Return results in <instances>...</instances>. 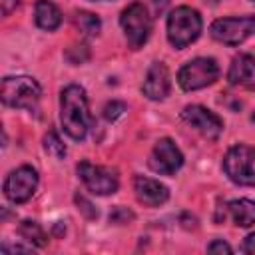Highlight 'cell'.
Segmentation results:
<instances>
[{
  "mask_svg": "<svg viewBox=\"0 0 255 255\" xmlns=\"http://www.w3.org/2000/svg\"><path fill=\"white\" fill-rule=\"evenodd\" d=\"M211 36L227 46H239L249 36L255 34V14L251 16H229V18H217L211 28Z\"/></svg>",
  "mask_w": 255,
  "mask_h": 255,
  "instance_id": "52a82bcc",
  "label": "cell"
},
{
  "mask_svg": "<svg viewBox=\"0 0 255 255\" xmlns=\"http://www.w3.org/2000/svg\"><path fill=\"white\" fill-rule=\"evenodd\" d=\"M60 122L62 129L76 141L84 139L90 126H92V116L88 108V98L86 90L82 86L70 84L62 90L60 94Z\"/></svg>",
  "mask_w": 255,
  "mask_h": 255,
  "instance_id": "6da1fadb",
  "label": "cell"
},
{
  "mask_svg": "<svg viewBox=\"0 0 255 255\" xmlns=\"http://www.w3.org/2000/svg\"><path fill=\"white\" fill-rule=\"evenodd\" d=\"M169 88H171V82H169V70L163 62H153L145 74V80H143V86H141V92L143 96H147L149 100H165L167 94H169Z\"/></svg>",
  "mask_w": 255,
  "mask_h": 255,
  "instance_id": "7c38bea8",
  "label": "cell"
},
{
  "mask_svg": "<svg viewBox=\"0 0 255 255\" xmlns=\"http://www.w3.org/2000/svg\"><path fill=\"white\" fill-rule=\"evenodd\" d=\"M42 98L40 84L30 76H6L2 80V102L16 110H36Z\"/></svg>",
  "mask_w": 255,
  "mask_h": 255,
  "instance_id": "3957f363",
  "label": "cell"
},
{
  "mask_svg": "<svg viewBox=\"0 0 255 255\" xmlns=\"http://www.w3.org/2000/svg\"><path fill=\"white\" fill-rule=\"evenodd\" d=\"M18 233H20L26 241H30V245H34V247H44V245L48 243V237H46L44 229L40 227V223L30 221V219H26V221L20 223Z\"/></svg>",
  "mask_w": 255,
  "mask_h": 255,
  "instance_id": "e0dca14e",
  "label": "cell"
},
{
  "mask_svg": "<svg viewBox=\"0 0 255 255\" xmlns=\"http://www.w3.org/2000/svg\"><path fill=\"white\" fill-rule=\"evenodd\" d=\"M225 175L237 185H255V147L237 143L223 157Z\"/></svg>",
  "mask_w": 255,
  "mask_h": 255,
  "instance_id": "277c9868",
  "label": "cell"
},
{
  "mask_svg": "<svg viewBox=\"0 0 255 255\" xmlns=\"http://www.w3.org/2000/svg\"><path fill=\"white\" fill-rule=\"evenodd\" d=\"M207 251H209V253H231L233 249H231V245L225 243L223 239H215V241H211V243L207 245Z\"/></svg>",
  "mask_w": 255,
  "mask_h": 255,
  "instance_id": "44dd1931",
  "label": "cell"
},
{
  "mask_svg": "<svg viewBox=\"0 0 255 255\" xmlns=\"http://www.w3.org/2000/svg\"><path fill=\"white\" fill-rule=\"evenodd\" d=\"M76 201L84 205V207H80V209H82L88 217H96V215H98V211H96V209H92V203H90V201H86L84 197H76Z\"/></svg>",
  "mask_w": 255,
  "mask_h": 255,
  "instance_id": "cb8c5ba5",
  "label": "cell"
},
{
  "mask_svg": "<svg viewBox=\"0 0 255 255\" xmlns=\"http://www.w3.org/2000/svg\"><path fill=\"white\" fill-rule=\"evenodd\" d=\"M124 112H126V104H124V102H110V104H106V108H104V118L110 120V122H114V120H118Z\"/></svg>",
  "mask_w": 255,
  "mask_h": 255,
  "instance_id": "ffe728a7",
  "label": "cell"
},
{
  "mask_svg": "<svg viewBox=\"0 0 255 255\" xmlns=\"http://www.w3.org/2000/svg\"><path fill=\"white\" fill-rule=\"evenodd\" d=\"M120 24L131 50H139L151 34V16L141 2L129 4L120 16Z\"/></svg>",
  "mask_w": 255,
  "mask_h": 255,
  "instance_id": "5b68a950",
  "label": "cell"
},
{
  "mask_svg": "<svg viewBox=\"0 0 255 255\" xmlns=\"http://www.w3.org/2000/svg\"><path fill=\"white\" fill-rule=\"evenodd\" d=\"M181 120L185 124H189L193 129H197L207 139H217L223 131V120L215 112H211L199 104L185 106L181 112Z\"/></svg>",
  "mask_w": 255,
  "mask_h": 255,
  "instance_id": "30bf717a",
  "label": "cell"
},
{
  "mask_svg": "<svg viewBox=\"0 0 255 255\" xmlns=\"http://www.w3.org/2000/svg\"><path fill=\"white\" fill-rule=\"evenodd\" d=\"M2 251H4V253H6V251H32V245H30V247H24V245H12V247H10V245H4Z\"/></svg>",
  "mask_w": 255,
  "mask_h": 255,
  "instance_id": "484cf974",
  "label": "cell"
},
{
  "mask_svg": "<svg viewBox=\"0 0 255 255\" xmlns=\"http://www.w3.org/2000/svg\"><path fill=\"white\" fill-rule=\"evenodd\" d=\"M147 163L159 175H173L183 165V153L169 137H161L153 145Z\"/></svg>",
  "mask_w": 255,
  "mask_h": 255,
  "instance_id": "8fae6325",
  "label": "cell"
},
{
  "mask_svg": "<svg viewBox=\"0 0 255 255\" xmlns=\"http://www.w3.org/2000/svg\"><path fill=\"white\" fill-rule=\"evenodd\" d=\"M78 175L88 191H92L94 195H110L116 193L120 187L118 171L108 165H94L90 161H82L78 163Z\"/></svg>",
  "mask_w": 255,
  "mask_h": 255,
  "instance_id": "ba28073f",
  "label": "cell"
},
{
  "mask_svg": "<svg viewBox=\"0 0 255 255\" xmlns=\"http://www.w3.org/2000/svg\"><path fill=\"white\" fill-rule=\"evenodd\" d=\"M227 80L231 86H241L255 92V58L251 54H239L231 60Z\"/></svg>",
  "mask_w": 255,
  "mask_h": 255,
  "instance_id": "5bb4252c",
  "label": "cell"
},
{
  "mask_svg": "<svg viewBox=\"0 0 255 255\" xmlns=\"http://www.w3.org/2000/svg\"><path fill=\"white\" fill-rule=\"evenodd\" d=\"M38 187V171L32 165H20L12 169L4 179V195L8 201L20 205L26 203Z\"/></svg>",
  "mask_w": 255,
  "mask_h": 255,
  "instance_id": "9c48e42d",
  "label": "cell"
},
{
  "mask_svg": "<svg viewBox=\"0 0 255 255\" xmlns=\"http://www.w3.org/2000/svg\"><path fill=\"white\" fill-rule=\"evenodd\" d=\"M253 122H255V114H253Z\"/></svg>",
  "mask_w": 255,
  "mask_h": 255,
  "instance_id": "f1b7e54d",
  "label": "cell"
},
{
  "mask_svg": "<svg viewBox=\"0 0 255 255\" xmlns=\"http://www.w3.org/2000/svg\"><path fill=\"white\" fill-rule=\"evenodd\" d=\"M153 4H155V8H157V10L161 12V10H163V8L167 6V0H153Z\"/></svg>",
  "mask_w": 255,
  "mask_h": 255,
  "instance_id": "4316f807",
  "label": "cell"
},
{
  "mask_svg": "<svg viewBox=\"0 0 255 255\" xmlns=\"http://www.w3.org/2000/svg\"><path fill=\"white\" fill-rule=\"evenodd\" d=\"M241 251L255 255V233H251V235L245 237V241H243V245H241Z\"/></svg>",
  "mask_w": 255,
  "mask_h": 255,
  "instance_id": "603a6c76",
  "label": "cell"
},
{
  "mask_svg": "<svg viewBox=\"0 0 255 255\" xmlns=\"http://www.w3.org/2000/svg\"><path fill=\"white\" fill-rule=\"evenodd\" d=\"M231 219L239 227H253L255 225V201L251 199H233L227 205Z\"/></svg>",
  "mask_w": 255,
  "mask_h": 255,
  "instance_id": "2e32d148",
  "label": "cell"
},
{
  "mask_svg": "<svg viewBox=\"0 0 255 255\" xmlns=\"http://www.w3.org/2000/svg\"><path fill=\"white\" fill-rule=\"evenodd\" d=\"M207 2H211V4H215V2H217V0H207Z\"/></svg>",
  "mask_w": 255,
  "mask_h": 255,
  "instance_id": "83f0119b",
  "label": "cell"
},
{
  "mask_svg": "<svg viewBox=\"0 0 255 255\" xmlns=\"http://www.w3.org/2000/svg\"><path fill=\"white\" fill-rule=\"evenodd\" d=\"M133 191H135L137 201H141L147 207H157L169 199V189L161 181L145 177V175L133 177Z\"/></svg>",
  "mask_w": 255,
  "mask_h": 255,
  "instance_id": "4fadbf2b",
  "label": "cell"
},
{
  "mask_svg": "<svg viewBox=\"0 0 255 255\" xmlns=\"http://www.w3.org/2000/svg\"><path fill=\"white\" fill-rule=\"evenodd\" d=\"M219 78V66L213 58H193L177 72V84L185 92H195L211 86Z\"/></svg>",
  "mask_w": 255,
  "mask_h": 255,
  "instance_id": "8992f818",
  "label": "cell"
},
{
  "mask_svg": "<svg viewBox=\"0 0 255 255\" xmlns=\"http://www.w3.org/2000/svg\"><path fill=\"white\" fill-rule=\"evenodd\" d=\"M34 20H36L38 28H42L46 32H54L62 24V12L50 0H36V4H34Z\"/></svg>",
  "mask_w": 255,
  "mask_h": 255,
  "instance_id": "9a60e30c",
  "label": "cell"
},
{
  "mask_svg": "<svg viewBox=\"0 0 255 255\" xmlns=\"http://www.w3.org/2000/svg\"><path fill=\"white\" fill-rule=\"evenodd\" d=\"M74 24L80 28L82 34L86 36H98L100 34V28H102V22L96 14L92 12H76L74 16Z\"/></svg>",
  "mask_w": 255,
  "mask_h": 255,
  "instance_id": "ac0fdd59",
  "label": "cell"
},
{
  "mask_svg": "<svg viewBox=\"0 0 255 255\" xmlns=\"http://www.w3.org/2000/svg\"><path fill=\"white\" fill-rule=\"evenodd\" d=\"M253 2H255V0H253Z\"/></svg>",
  "mask_w": 255,
  "mask_h": 255,
  "instance_id": "f546056e",
  "label": "cell"
},
{
  "mask_svg": "<svg viewBox=\"0 0 255 255\" xmlns=\"http://www.w3.org/2000/svg\"><path fill=\"white\" fill-rule=\"evenodd\" d=\"M201 26V16L195 8L177 6L167 16V40L175 50H181L199 38Z\"/></svg>",
  "mask_w": 255,
  "mask_h": 255,
  "instance_id": "7a4b0ae2",
  "label": "cell"
},
{
  "mask_svg": "<svg viewBox=\"0 0 255 255\" xmlns=\"http://www.w3.org/2000/svg\"><path fill=\"white\" fill-rule=\"evenodd\" d=\"M133 217V213H129L128 209H124V207H118L114 213H110V221H114V223H122V221H128V219H131Z\"/></svg>",
  "mask_w": 255,
  "mask_h": 255,
  "instance_id": "7402d4cb",
  "label": "cell"
},
{
  "mask_svg": "<svg viewBox=\"0 0 255 255\" xmlns=\"http://www.w3.org/2000/svg\"><path fill=\"white\" fill-rule=\"evenodd\" d=\"M44 149H46L52 157H56V159H62V157L66 155V145L62 143V139L58 137V133H56L54 129H50V131L44 135Z\"/></svg>",
  "mask_w": 255,
  "mask_h": 255,
  "instance_id": "d6986e66",
  "label": "cell"
},
{
  "mask_svg": "<svg viewBox=\"0 0 255 255\" xmlns=\"http://www.w3.org/2000/svg\"><path fill=\"white\" fill-rule=\"evenodd\" d=\"M18 2H20V0H0V4H2V14H4V16H10V12L16 10Z\"/></svg>",
  "mask_w": 255,
  "mask_h": 255,
  "instance_id": "d4e9b609",
  "label": "cell"
}]
</instances>
